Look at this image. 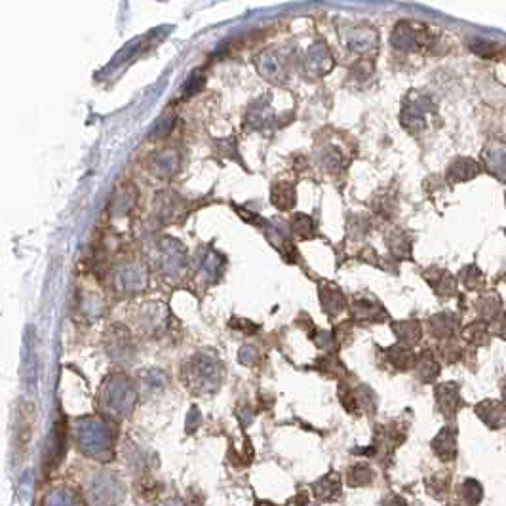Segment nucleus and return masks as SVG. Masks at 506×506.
<instances>
[{
    "label": "nucleus",
    "instance_id": "1",
    "mask_svg": "<svg viewBox=\"0 0 506 506\" xmlns=\"http://www.w3.org/2000/svg\"><path fill=\"white\" fill-rule=\"evenodd\" d=\"M78 444L88 457L101 459L107 463L113 459V436L107 426L95 425V423L82 426L78 430Z\"/></svg>",
    "mask_w": 506,
    "mask_h": 506
},
{
    "label": "nucleus",
    "instance_id": "2",
    "mask_svg": "<svg viewBox=\"0 0 506 506\" xmlns=\"http://www.w3.org/2000/svg\"><path fill=\"white\" fill-rule=\"evenodd\" d=\"M124 497V486L116 474L103 472L90 486V502L92 506H116Z\"/></svg>",
    "mask_w": 506,
    "mask_h": 506
},
{
    "label": "nucleus",
    "instance_id": "3",
    "mask_svg": "<svg viewBox=\"0 0 506 506\" xmlns=\"http://www.w3.org/2000/svg\"><path fill=\"white\" fill-rule=\"evenodd\" d=\"M65 451H67V425H65V419L59 417L54 423V430H52L50 442H48L46 455H44V474H50L52 470L61 463Z\"/></svg>",
    "mask_w": 506,
    "mask_h": 506
},
{
    "label": "nucleus",
    "instance_id": "4",
    "mask_svg": "<svg viewBox=\"0 0 506 506\" xmlns=\"http://www.w3.org/2000/svg\"><path fill=\"white\" fill-rule=\"evenodd\" d=\"M434 396H436V404L438 409L444 413L447 419H453L459 409L464 406L463 398H461V388L457 382H442L438 385L436 390H434Z\"/></svg>",
    "mask_w": 506,
    "mask_h": 506
},
{
    "label": "nucleus",
    "instance_id": "5",
    "mask_svg": "<svg viewBox=\"0 0 506 506\" xmlns=\"http://www.w3.org/2000/svg\"><path fill=\"white\" fill-rule=\"evenodd\" d=\"M432 451L438 459L444 463H453L457 457V428L455 426H444L432 440Z\"/></svg>",
    "mask_w": 506,
    "mask_h": 506
},
{
    "label": "nucleus",
    "instance_id": "6",
    "mask_svg": "<svg viewBox=\"0 0 506 506\" xmlns=\"http://www.w3.org/2000/svg\"><path fill=\"white\" fill-rule=\"evenodd\" d=\"M476 415L480 417L489 428L499 430L506 425V404L499 400H483L474 407Z\"/></svg>",
    "mask_w": 506,
    "mask_h": 506
},
{
    "label": "nucleus",
    "instance_id": "7",
    "mask_svg": "<svg viewBox=\"0 0 506 506\" xmlns=\"http://www.w3.org/2000/svg\"><path fill=\"white\" fill-rule=\"evenodd\" d=\"M341 488L343 481L337 472H330V474L322 476L318 481H314L313 493L316 499L324 500V502H333L341 497Z\"/></svg>",
    "mask_w": 506,
    "mask_h": 506
},
{
    "label": "nucleus",
    "instance_id": "8",
    "mask_svg": "<svg viewBox=\"0 0 506 506\" xmlns=\"http://www.w3.org/2000/svg\"><path fill=\"white\" fill-rule=\"evenodd\" d=\"M425 278L438 295H442V297H451V295H455L457 282L447 270L428 269L425 272Z\"/></svg>",
    "mask_w": 506,
    "mask_h": 506
},
{
    "label": "nucleus",
    "instance_id": "9",
    "mask_svg": "<svg viewBox=\"0 0 506 506\" xmlns=\"http://www.w3.org/2000/svg\"><path fill=\"white\" fill-rule=\"evenodd\" d=\"M428 330L436 339H451L459 332V320L453 314H438L428 322Z\"/></svg>",
    "mask_w": 506,
    "mask_h": 506
},
{
    "label": "nucleus",
    "instance_id": "10",
    "mask_svg": "<svg viewBox=\"0 0 506 506\" xmlns=\"http://www.w3.org/2000/svg\"><path fill=\"white\" fill-rule=\"evenodd\" d=\"M478 174H480V164L476 162V160H472V158H457L455 162L450 166L447 177H450L451 181L463 183L474 179Z\"/></svg>",
    "mask_w": 506,
    "mask_h": 506
},
{
    "label": "nucleus",
    "instance_id": "11",
    "mask_svg": "<svg viewBox=\"0 0 506 506\" xmlns=\"http://www.w3.org/2000/svg\"><path fill=\"white\" fill-rule=\"evenodd\" d=\"M415 373L419 377L421 382H432L440 375V363L434 360L428 350H425L419 358H417V362H415Z\"/></svg>",
    "mask_w": 506,
    "mask_h": 506
},
{
    "label": "nucleus",
    "instance_id": "12",
    "mask_svg": "<svg viewBox=\"0 0 506 506\" xmlns=\"http://www.w3.org/2000/svg\"><path fill=\"white\" fill-rule=\"evenodd\" d=\"M375 478V472L366 463L352 464L347 472V483L350 488H366Z\"/></svg>",
    "mask_w": 506,
    "mask_h": 506
},
{
    "label": "nucleus",
    "instance_id": "13",
    "mask_svg": "<svg viewBox=\"0 0 506 506\" xmlns=\"http://www.w3.org/2000/svg\"><path fill=\"white\" fill-rule=\"evenodd\" d=\"M463 337L469 341L470 344L474 347H481V344H488L489 337H491V330H489V324L486 320H478V322H472L464 327Z\"/></svg>",
    "mask_w": 506,
    "mask_h": 506
},
{
    "label": "nucleus",
    "instance_id": "14",
    "mask_svg": "<svg viewBox=\"0 0 506 506\" xmlns=\"http://www.w3.org/2000/svg\"><path fill=\"white\" fill-rule=\"evenodd\" d=\"M394 333L398 335L400 343L404 344H415L419 343L421 339V325L415 320H407V322H396L392 324Z\"/></svg>",
    "mask_w": 506,
    "mask_h": 506
},
{
    "label": "nucleus",
    "instance_id": "15",
    "mask_svg": "<svg viewBox=\"0 0 506 506\" xmlns=\"http://www.w3.org/2000/svg\"><path fill=\"white\" fill-rule=\"evenodd\" d=\"M44 506H84V502L73 489H56L46 497Z\"/></svg>",
    "mask_w": 506,
    "mask_h": 506
},
{
    "label": "nucleus",
    "instance_id": "16",
    "mask_svg": "<svg viewBox=\"0 0 506 506\" xmlns=\"http://www.w3.org/2000/svg\"><path fill=\"white\" fill-rule=\"evenodd\" d=\"M425 486L428 495H432L434 499H444L447 491H450L451 476L447 474V472H438V474L430 476V478L425 481Z\"/></svg>",
    "mask_w": 506,
    "mask_h": 506
},
{
    "label": "nucleus",
    "instance_id": "17",
    "mask_svg": "<svg viewBox=\"0 0 506 506\" xmlns=\"http://www.w3.org/2000/svg\"><path fill=\"white\" fill-rule=\"evenodd\" d=\"M387 356L394 368H398L400 371H406V369L413 368L415 362H417L415 354H413L409 349H406V347H394V349H388Z\"/></svg>",
    "mask_w": 506,
    "mask_h": 506
},
{
    "label": "nucleus",
    "instance_id": "18",
    "mask_svg": "<svg viewBox=\"0 0 506 506\" xmlns=\"http://www.w3.org/2000/svg\"><path fill=\"white\" fill-rule=\"evenodd\" d=\"M459 497H461V500L466 506L480 505L481 497H483V489H481L480 481L472 480V478L464 480L461 483V488H459Z\"/></svg>",
    "mask_w": 506,
    "mask_h": 506
},
{
    "label": "nucleus",
    "instance_id": "19",
    "mask_svg": "<svg viewBox=\"0 0 506 506\" xmlns=\"http://www.w3.org/2000/svg\"><path fill=\"white\" fill-rule=\"evenodd\" d=\"M500 297L497 294L491 295H483L480 301H478V313L486 322L489 320H497V314L500 313Z\"/></svg>",
    "mask_w": 506,
    "mask_h": 506
},
{
    "label": "nucleus",
    "instance_id": "20",
    "mask_svg": "<svg viewBox=\"0 0 506 506\" xmlns=\"http://www.w3.org/2000/svg\"><path fill=\"white\" fill-rule=\"evenodd\" d=\"M31 434H32L31 413H29V407L23 406L21 407V415H19V423H18V442L21 453L25 451L27 444L31 442Z\"/></svg>",
    "mask_w": 506,
    "mask_h": 506
},
{
    "label": "nucleus",
    "instance_id": "21",
    "mask_svg": "<svg viewBox=\"0 0 506 506\" xmlns=\"http://www.w3.org/2000/svg\"><path fill=\"white\" fill-rule=\"evenodd\" d=\"M486 158H488L489 169L502 181H506V147L491 149V152H486Z\"/></svg>",
    "mask_w": 506,
    "mask_h": 506
},
{
    "label": "nucleus",
    "instance_id": "22",
    "mask_svg": "<svg viewBox=\"0 0 506 506\" xmlns=\"http://www.w3.org/2000/svg\"><path fill=\"white\" fill-rule=\"evenodd\" d=\"M461 280H463L464 288L470 289V291H480V289L486 286V278H483L481 270L478 269L476 265L464 267L463 275H461Z\"/></svg>",
    "mask_w": 506,
    "mask_h": 506
},
{
    "label": "nucleus",
    "instance_id": "23",
    "mask_svg": "<svg viewBox=\"0 0 506 506\" xmlns=\"http://www.w3.org/2000/svg\"><path fill=\"white\" fill-rule=\"evenodd\" d=\"M139 493L147 500H152L162 493V486L155 478H143L141 483H139Z\"/></svg>",
    "mask_w": 506,
    "mask_h": 506
},
{
    "label": "nucleus",
    "instance_id": "24",
    "mask_svg": "<svg viewBox=\"0 0 506 506\" xmlns=\"http://www.w3.org/2000/svg\"><path fill=\"white\" fill-rule=\"evenodd\" d=\"M472 52L481 57H495L500 52V46L495 42H488V40H476L472 42Z\"/></svg>",
    "mask_w": 506,
    "mask_h": 506
},
{
    "label": "nucleus",
    "instance_id": "25",
    "mask_svg": "<svg viewBox=\"0 0 506 506\" xmlns=\"http://www.w3.org/2000/svg\"><path fill=\"white\" fill-rule=\"evenodd\" d=\"M382 506H407L406 499H402L400 495H392L387 500H382Z\"/></svg>",
    "mask_w": 506,
    "mask_h": 506
},
{
    "label": "nucleus",
    "instance_id": "26",
    "mask_svg": "<svg viewBox=\"0 0 506 506\" xmlns=\"http://www.w3.org/2000/svg\"><path fill=\"white\" fill-rule=\"evenodd\" d=\"M294 502L297 506H308L306 505V502H308V495H306L305 491H299V493H297V497L294 499Z\"/></svg>",
    "mask_w": 506,
    "mask_h": 506
},
{
    "label": "nucleus",
    "instance_id": "27",
    "mask_svg": "<svg viewBox=\"0 0 506 506\" xmlns=\"http://www.w3.org/2000/svg\"><path fill=\"white\" fill-rule=\"evenodd\" d=\"M162 506H185V505H183L181 500L171 499V500H168V502H166V505H162Z\"/></svg>",
    "mask_w": 506,
    "mask_h": 506
},
{
    "label": "nucleus",
    "instance_id": "28",
    "mask_svg": "<svg viewBox=\"0 0 506 506\" xmlns=\"http://www.w3.org/2000/svg\"><path fill=\"white\" fill-rule=\"evenodd\" d=\"M255 506H275L272 502H267V500H257Z\"/></svg>",
    "mask_w": 506,
    "mask_h": 506
},
{
    "label": "nucleus",
    "instance_id": "29",
    "mask_svg": "<svg viewBox=\"0 0 506 506\" xmlns=\"http://www.w3.org/2000/svg\"><path fill=\"white\" fill-rule=\"evenodd\" d=\"M500 390H502V400H505V404H506V379H505V382H502Z\"/></svg>",
    "mask_w": 506,
    "mask_h": 506
},
{
    "label": "nucleus",
    "instance_id": "30",
    "mask_svg": "<svg viewBox=\"0 0 506 506\" xmlns=\"http://www.w3.org/2000/svg\"><path fill=\"white\" fill-rule=\"evenodd\" d=\"M447 506H459V505H447Z\"/></svg>",
    "mask_w": 506,
    "mask_h": 506
},
{
    "label": "nucleus",
    "instance_id": "31",
    "mask_svg": "<svg viewBox=\"0 0 506 506\" xmlns=\"http://www.w3.org/2000/svg\"><path fill=\"white\" fill-rule=\"evenodd\" d=\"M308 506H318V505H308Z\"/></svg>",
    "mask_w": 506,
    "mask_h": 506
}]
</instances>
